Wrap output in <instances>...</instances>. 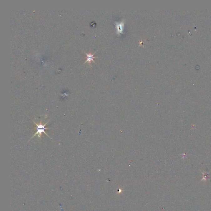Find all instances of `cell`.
<instances>
[{
	"label": "cell",
	"mask_w": 211,
	"mask_h": 211,
	"mask_svg": "<svg viewBox=\"0 0 211 211\" xmlns=\"http://www.w3.org/2000/svg\"><path fill=\"white\" fill-rule=\"evenodd\" d=\"M49 121H48L46 123H45L44 125L42 123L41 121V122H40V123L39 124H38L36 123V122H34L35 125H36V130H37V131H36V134H35V135L32 136V138H31L30 140L32 139V138H33L34 136H36V135H38V137L39 139H41L42 134L43 133H44L45 134V135H47L48 137L50 138L49 137V135L47 134L45 132V130H47V129H50L49 128H47V127H45V126L47 124Z\"/></svg>",
	"instance_id": "1"
},
{
	"label": "cell",
	"mask_w": 211,
	"mask_h": 211,
	"mask_svg": "<svg viewBox=\"0 0 211 211\" xmlns=\"http://www.w3.org/2000/svg\"><path fill=\"white\" fill-rule=\"evenodd\" d=\"M115 24L116 29L117 35H119L122 33L124 28V19L122 20L120 22H116L115 23Z\"/></svg>",
	"instance_id": "2"
},
{
	"label": "cell",
	"mask_w": 211,
	"mask_h": 211,
	"mask_svg": "<svg viewBox=\"0 0 211 211\" xmlns=\"http://www.w3.org/2000/svg\"><path fill=\"white\" fill-rule=\"evenodd\" d=\"M96 52L97 51L95 52V53H93V54H92V53H91L90 52L89 53H85V52H84V53H85L86 55V60L85 62V63L83 64L86 63V62H89L90 64V65L91 61H93V62H94L96 64V62H95L94 60V59L98 58V57H97L94 56V54H95Z\"/></svg>",
	"instance_id": "3"
}]
</instances>
